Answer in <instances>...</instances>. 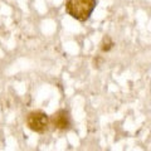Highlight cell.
Returning <instances> with one entry per match:
<instances>
[{
	"label": "cell",
	"instance_id": "1",
	"mask_svg": "<svg viewBox=\"0 0 151 151\" xmlns=\"http://www.w3.org/2000/svg\"><path fill=\"white\" fill-rule=\"evenodd\" d=\"M96 5L97 0H67L65 12L76 20L86 22L91 17Z\"/></svg>",
	"mask_w": 151,
	"mask_h": 151
},
{
	"label": "cell",
	"instance_id": "2",
	"mask_svg": "<svg viewBox=\"0 0 151 151\" xmlns=\"http://www.w3.org/2000/svg\"><path fill=\"white\" fill-rule=\"evenodd\" d=\"M49 122L50 119L43 111H32L27 116V126L32 131L38 132V134H42L48 129Z\"/></svg>",
	"mask_w": 151,
	"mask_h": 151
},
{
	"label": "cell",
	"instance_id": "3",
	"mask_svg": "<svg viewBox=\"0 0 151 151\" xmlns=\"http://www.w3.org/2000/svg\"><path fill=\"white\" fill-rule=\"evenodd\" d=\"M50 122L54 129L59 130V131H65L70 127V116H69L68 111L59 110L50 116Z\"/></svg>",
	"mask_w": 151,
	"mask_h": 151
},
{
	"label": "cell",
	"instance_id": "4",
	"mask_svg": "<svg viewBox=\"0 0 151 151\" xmlns=\"http://www.w3.org/2000/svg\"><path fill=\"white\" fill-rule=\"evenodd\" d=\"M113 45H115V43L112 42L111 38L110 37H105L102 39V43H101V50L102 52H108Z\"/></svg>",
	"mask_w": 151,
	"mask_h": 151
}]
</instances>
